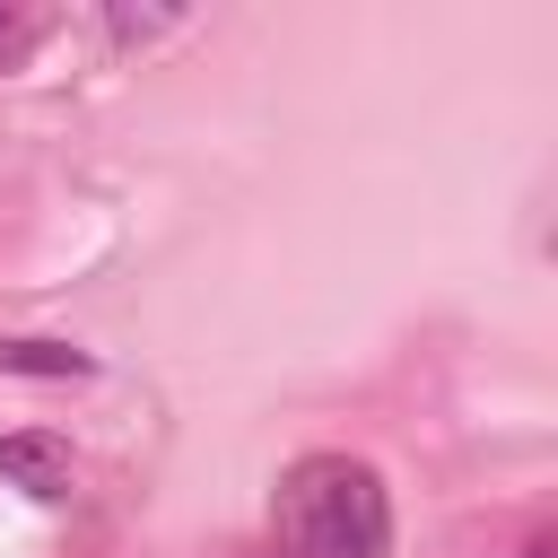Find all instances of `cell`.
I'll list each match as a JSON object with an SVG mask.
<instances>
[{
	"label": "cell",
	"mask_w": 558,
	"mask_h": 558,
	"mask_svg": "<svg viewBox=\"0 0 558 558\" xmlns=\"http://www.w3.org/2000/svg\"><path fill=\"white\" fill-rule=\"evenodd\" d=\"M0 366H9V375H87V349H61V340H0Z\"/></svg>",
	"instance_id": "obj_3"
},
{
	"label": "cell",
	"mask_w": 558,
	"mask_h": 558,
	"mask_svg": "<svg viewBox=\"0 0 558 558\" xmlns=\"http://www.w3.org/2000/svg\"><path fill=\"white\" fill-rule=\"evenodd\" d=\"M0 480H9V488H26V497H61V488H70V445H61V436H44V427L0 436Z\"/></svg>",
	"instance_id": "obj_2"
},
{
	"label": "cell",
	"mask_w": 558,
	"mask_h": 558,
	"mask_svg": "<svg viewBox=\"0 0 558 558\" xmlns=\"http://www.w3.org/2000/svg\"><path fill=\"white\" fill-rule=\"evenodd\" d=\"M523 558H558V541H549V532H532V541H523Z\"/></svg>",
	"instance_id": "obj_6"
},
{
	"label": "cell",
	"mask_w": 558,
	"mask_h": 558,
	"mask_svg": "<svg viewBox=\"0 0 558 558\" xmlns=\"http://www.w3.org/2000/svg\"><path fill=\"white\" fill-rule=\"evenodd\" d=\"M279 549L288 558H384L392 549V497L349 453H305L279 480Z\"/></svg>",
	"instance_id": "obj_1"
},
{
	"label": "cell",
	"mask_w": 558,
	"mask_h": 558,
	"mask_svg": "<svg viewBox=\"0 0 558 558\" xmlns=\"http://www.w3.org/2000/svg\"><path fill=\"white\" fill-rule=\"evenodd\" d=\"M174 26H183V9H131V0L105 9V35H113V44H157V35H174Z\"/></svg>",
	"instance_id": "obj_4"
},
{
	"label": "cell",
	"mask_w": 558,
	"mask_h": 558,
	"mask_svg": "<svg viewBox=\"0 0 558 558\" xmlns=\"http://www.w3.org/2000/svg\"><path fill=\"white\" fill-rule=\"evenodd\" d=\"M17 44H26V17H17V9H0V61H9Z\"/></svg>",
	"instance_id": "obj_5"
}]
</instances>
